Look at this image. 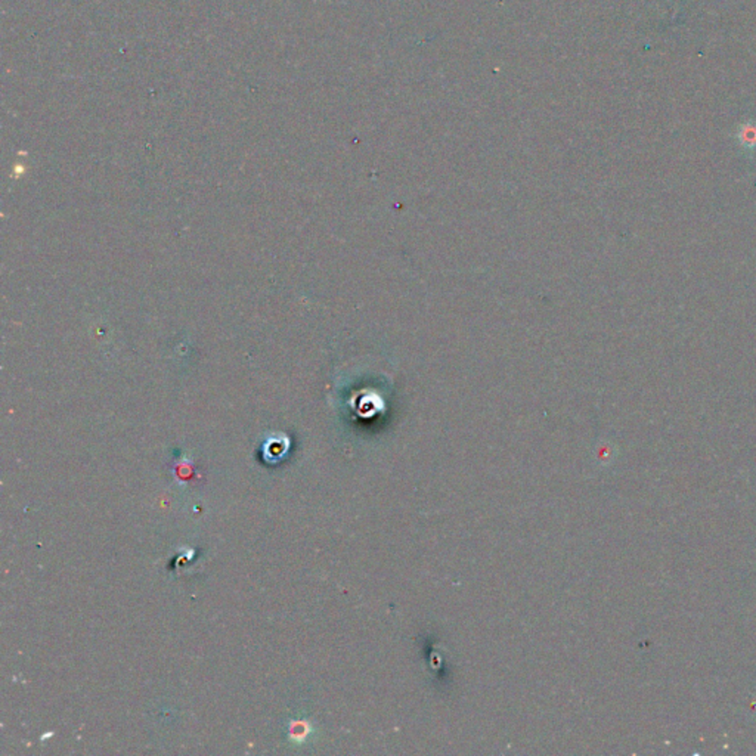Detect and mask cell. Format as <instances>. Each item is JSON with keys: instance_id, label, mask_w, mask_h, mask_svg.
<instances>
[{"instance_id": "cell-1", "label": "cell", "mask_w": 756, "mask_h": 756, "mask_svg": "<svg viewBox=\"0 0 756 756\" xmlns=\"http://www.w3.org/2000/svg\"><path fill=\"white\" fill-rule=\"evenodd\" d=\"M737 139L743 149L755 153L756 151V123L748 122L740 126L737 132Z\"/></svg>"}]
</instances>
